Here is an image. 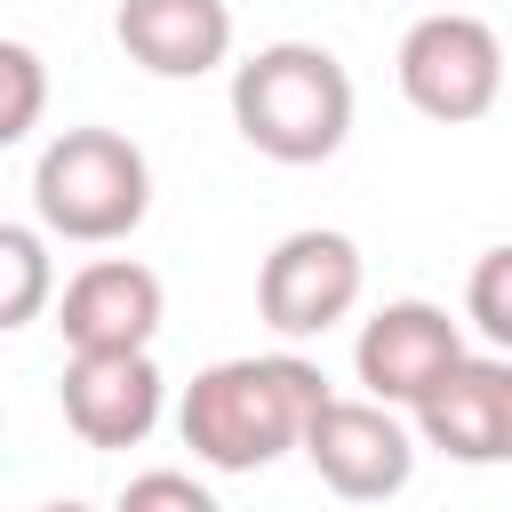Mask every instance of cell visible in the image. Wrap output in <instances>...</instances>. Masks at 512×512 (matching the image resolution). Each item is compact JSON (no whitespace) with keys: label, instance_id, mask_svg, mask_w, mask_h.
Here are the masks:
<instances>
[{"label":"cell","instance_id":"obj_9","mask_svg":"<svg viewBox=\"0 0 512 512\" xmlns=\"http://www.w3.org/2000/svg\"><path fill=\"white\" fill-rule=\"evenodd\" d=\"M168 320V288L152 264L136 256H96L56 288V328L72 352H104V344H152Z\"/></svg>","mask_w":512,"mask_h":512},{"label":"cell","instance_id":"obj_10","mask_svg":"<svg viewBox=\"0 0 512 512\" xmlns=\"http://www.w3.org/2000/svg\"><path fill=\"white\" fill-rule=\"evenodd\" d=\"M128 64H144L152 80H200L232 56V8L224 0H120L112 16Z\"/></svg>","mask_w":512,"mask_h":512},{"label":"cell","instance_id":"obj_3","mask_svg":"<svg viewBox=\"0 0 512 512\" xmlns=\"http://www.w3.org/2000/svg\"><path fill=\"white\" fill-rule=\"evenodd\" d=\"M32 216L48 240L112 248L152 216V160L120 128H56L32 160Z\"/></svg>","mask_w":512,"mask_h":512},{"label":"cell","instance_id":"obj_5","mask_svg":"<svg viewBox=\"0 0 512 512\" xmlns=\"http://www.w3.org/2000/svg\"><path fill=\"white\" fill-rule=\"evenodd\" d=\"M368 288V264H360V240L352 232H328V224H304V232H280L272 256L256 264V312L280 344H304V336H328L336 320H352Z\"/></svg>","mask_w":512,"mask_h":512},{"label":"cell","instance_id":"obj_2","mask_svg":"<svg viewBox=\"0 0 512 512\" xmlns=\"http://www.w3.org/2000/svg\"><path fill=\"white\" fill-rule=\"evenodd\" d=\"M352 112H360L352 72L320 40H272L248 64H232V128L248 136V152H264L280 168L336 160L352 136Z\"/></svg>","mask_w":512,"mask_h":512},{"label":"cell","instance_id":"obj_14","mask_svg":"<svg viewBox=\"0 0 512 512\" xmlns=\"http://www.w3.org/2000/svg\"><path fill=\"white\" fill-rule=\"evenodd\" d=\"M464 320H472L496 352H512V240L472 264V280H464Z\"/></svg>","mask_w":512,"mask_h":512},{"label":"cell","instance_id":"obj_12","mask_svg":"<svg viewBox=\"0 0 512 512\" xmlns=\"http://www.w3.org/2000/svg\"><path fill=\"white\" fill-rule=\"evenodd\" d=\"M56 304V256H48V224H8L0 216V336L40 320Z\"/></svg>","mask_w":512,"mask_h":512},{"label":"cell","instance_id":"obj_8","mask_svg":"<svg viewBox=\"0 0 512 512\" xmlns=\"http://www.w3.org/2000/svg\"><path fill=\"white\" fill-rule=\"evenodd\" d=\"M56 400H64V424L88 448H144L160 408H168V384H160L152 344H104V352H72L64 360Z\"/></svg>","mask_w":512,"mask_h":512},{"label":"cell","instance_id":"obj_15","mask_svg":"<svg viewBox=\"0 0 512 512\" xmlns=\"http://www.w3.org/2000/svg\"><path fill=\"white\" fill-rule=\"evenodd\" d=\"M120 504H128V512H144V504H176V512H208V488H200L192 472H136V480L120 488Z\"/></svg>","mask_w":512,"mask_h":512},{"label":"cell","instance_id":"obj_1","mask_svg":"<svg viewBox=\"0 0 512 512\" xmlns=\"http://www.w3.org/2000/svg\"><path fill=\"white\" fill-rule=\"evenodd\" d=\"M328 392L336 384L304 352H232L184 384L176 432L208 472H264L288 448H304V424Z\"/></svg>","mask_w":512,"mask_h":512},{"label":"cell","instance_id":"obj_4","mask_svg":"<svg viewBox=\"0 0 512 512\" xmlns=\"http://www.w3.org/2000/svg\"><path fill=\"white\" fill-rule=\"evenodd\" d=\"M392 72H400V96H408L424 120H440V128L488 120L496 96H504V80H512V72H504V40H496V24H488V16H464V8H432V16H416V24L400 32Z\"/></svg>","mask_w":512,"mask_h":512},{"label":"cell","instance_id":"obj_13","mask_svg":"<svg viewBox=\"0 0 512 512\" xmlns=\"http://www.w3.org/2000/svg\"><path fill=\"white\" fill-rule=\"evenodd\" d=\"M40 112H48V64H40V48L0 40V152L24 144L40 128Z\"/></svg>","mask_w":512,"mask_h":512},{"label":"cell","instance_id":"obj_16","mask_svg":"<svg viewBox=\"0 0 512 512\" xmlns=\"http://www.w3.org/2000/svg\"><path fill=\"white\" fill-rule=\"evenodd\" d=\"M496 464H512V352H496Z\"/></svg>","mask_w":512,"mask_h":512},{"label":"cell","instance_id":"obj_6","mask_svg":"<svg viewBox=\"0 0 512 512\" xmlns=\"http://www.w3.org/2000/svg\"><path fill=\"white\" fill-rule=\"evenodd\" d=\"M304 464L320 472L328 496L384 504V496H400L416 480V424L392 400H368V392L344 400V392H328L312 408V424H304Z\"/></svg>","mask_w":512,"mask_h":512},{"label":"cell","instance_id":"obj_11","mask_svg":"<svg viewBox=\"0 0 512 512\" xmlns=\"http://www.w3.org/2000/svg\"><path fill=\"white\" fill-rule=\"evenodd\" d=\"M416 440L440 448L448 464H496V360H456L416 408H408Z\"/></svg>","mask_w":512,"mask_h":512},{"label":"cell","instance_id":"obj_7","mask_svg":"<svg viewBox=\"0 0 512 512\" xmlns=\"http://www.w3.org/2000/svg\"><path fill=\"white\" fill-rule=\"evenodd\" d=\"M464 360V328L448 320V304L432 296H392L360 320V344H352V376L368 400H392V408H416L448 368Z\"/></svg>","mask_w":512,"mask_h":512}]
</instances>
